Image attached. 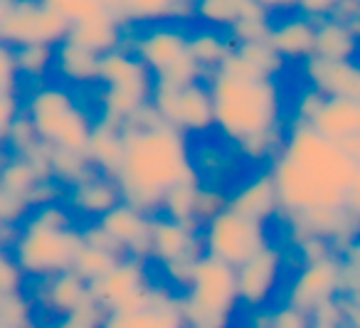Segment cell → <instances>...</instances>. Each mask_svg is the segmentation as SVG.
Masks as SVG:
<instances>
[{
	"instance_id": "cell-25",
	"label": "cell",
	"mask_w": 360,
	"mask_h": 328,
	"mask_svg": "<svg viewBox=\"0 0 360 328\" xmlns=\"http://www.w3.org/2000/svg\"><path fill=\"white\" fill-rule=\"evenodd\" d=\"M195 0H116V11L126 25H155V23H180L193 18Z\"/></svg>"
},
{
	"instance_id": "cell-7",
	"label": "cell",
	"mask_w": 360,
	"mask_h": 328,
	"mask_svg": "<svg viewBox=\"0 0 360 328\" xmlns=\"http://www.w3.org/2000/svg\"><path fill=\"white\" fill-rule=\"evenodd\" d=\"M96 84L101 87L99 121L119 129L143 106H148L153 94V77L129 47L101 57Z\"/></svg>"
},
{
	"instance_id": "cell-32",
	"label": "cell",
	"mask_w": 360,
	"mask_h": 328,
	"mask_svg": "<svg viewBox=\"0 0 360 328\" xmlns=\"http://www.w3.org/2000/svg\"><path fill=\"white\" fill-rule=\"evenodd\" d=\"M94 173H99V170H94L86 153H77V151H52L50 153V175L65 190L75 188L77 183H82Z\"/></svg>"
},
{
	"instance_id": "cell-55",
	"label": "cell",
	"mask_w": 360,
	"mask_h": 328,
	"mask_svg": "<svg viewBox=\"0 0 360 328\" xmlns=\"http://www.w3.org/2000/svg\"><path fill=\"white\" fill-rule=\"evenodd\" d=\"M255 328H262V326H255Z\"/></svg>"
},
{
	"instance_id": "cell-53",
	"label": "cell",
	"mask_w": 360,
	"mask_h": 328,
	"mask_svg": "<svg viewBox=\"0 0 360 328\" xmlns=\"http://www.w3.org/2000/svg\"><path fill=\"white\" fill-rule=\"evenodd\" d=\"M8 160V151H0V170H3V165H6Z\"/></svg>"
},
{
	"instance_id": "cell-20",
	"label": "cell",
	"mask_w": 360,
	"mask_h": 328,
	"mask_svg": "<svg viewBox=\"0 0 360 328\" xmlns=\"http://www.w3.org/2000/svg\"><path fill=\"white\" fill-rule=\"evenodd\" d=\"M65 203L77 217H89L91 222H96L119 203H124V198H121L119 183L114 178L104 173H94L67 190Z\"/></svg>"
},
{
	"instance_id": "cell-35",
	"label": "cell",
	"mask_w": 360,
	"mask_h": 328,
	"mask_svg": "<svg viewBox=\"0 0 360 328\" xmlns=\"http://www.w3.org/2000/svg\"><path fill=\"white\" fill-rule=\"evenodd\" d=\"M121 254L111 252V249H101V247H94V244H82V249L77 252V259H75V267L72 272L79 274L86 284L96 282L101 279L104 274H109L116 264L121 262Z\"/></svg>"
},
{
	"instance_id": "cell-11",
	"label": "cell",
	"mask_w": 360,
	"mask_h": 328,
	"mask_svg": "<svg viewBox=\"0 0 360 328\" xmlns=\"http://www.w3.org/2000/svg\"><path fill=\"white\" fill-rule=\"evenodd\" d=\"M150 106L168 126L178 129L180 134H207L215 129V109L207 80L193 84H165L153 82Z\"/></svg>"
},
{
	"instance_id": "cell-3",
	"label": "cell",
	"mask_w": 360,
	"mask_h": 328,
	"mask_svg": "<svg viewBox=\"0 0 360 328\" xmlns=\"http://www.w3.org/2000/svg\"><path fill=\"white\" fill-rule=\"evenodd\" d=\"M215 109V129L235 149L264 136L284 134L281 89L276 80L255 72L232 52V57L207 77Z\"/></svg>"
},
{
	"instance_id": "cell-45",
	"label": "cell",
	"mask_w": 360,
	"mask_h": 328,
	"mask_svg": "<svg viewBox=\"0 0 360 328\" xmlns=\"http://www.w3.org/2000/svg\"><path fill=\"white\" fill-rule=\"evenodd\" d=\"M262 328H311V323L306 311L284 303V306L264 313V326Z\"/></svg>"
},
{
	"instance_id": "cell-5",
	"label": "cell",
	"mask_w": 360,
	"mask_h": 328,
	"mask_svg": "<svg viewBox=\"0 0 360 328\" xmlns=\"http://www.w3.org/2000/svg\"><path fill=\"white\" fill-rule=\"evenodd\" d=\"M84 244L82 227H57L27 215L15 229L11 252L27 279H50L72 272L77 252Z\"/></svg>"
},
{
	"instance_id": "cell-39",
	"label": "cell",
	"mask_w": 360,
	"mask_h": 328,
	"mask_svg": "<svg viewBox=\"0 0 360 328\" xmlns=\"http://www.w3.org/2000/svg\"><path fill=\"white\" fill-rule=\"evenodd\" d=\"M230 203V193H225L222 188L217 185H207V183H200L198 188V198H195V222L200 225H207L212 217L222 213Z\"/></svg>"
},
{
	"instance_id": "cell-21",
	"label": "cell",
	"mask_w": 360,
	"mask_h": 328,
	"mask_svg": "<svg viewBox=\"0 0 360 328\" xmlns=\"http://www.w3.org/2000/svg\"><path fill=\"white\" fill-rule=\"evenodd\" d=\"M309 126L338 149L355 144L360 141V99H326Z\"/></svg>"
},
{
	"instance_id": "cell-49",
	"label": "cell",
	"mask_w": 360,
	"mask_h": 328,
	"mask_svg": "<svg viewBox=\"0 0 360 328\" xmlns=\"http://www.w3.org/2000/svg\"><path fill=\"white\" fill-rule=\"evenodd\" d=\"M340 3H343V0H299V8H296V11H299L301 15L311 18V20H326V18H330L338 11Z\"/></svg>"
},
{
	"instance_id": "cell-52",
	"label": "cell",
	"mask_w": 360,
	"mask_h": 328,
	"mask_svg": "<svg viewBox=\"0 0 360 328\" xmlns=\"http://www.w3.org/2000/svg\"><path fill=\"white\" fill-rule=\"evenodd\" d=\"M13 237H15V229H0V249L11 247Z\"/></svg>"
},
{
	"instance_id": "cell-33",
	"label": "cell",
	"mask_w": 360,
	"mask_h": 328,
	"mask_svg": "<svg viewBox=\"0 0 360 328\" xmlns=\"http://www.w3.org/2000/svg\"><path fill=\"white\" fill-rule=\"evenodd\" d=\"M200 183L202 180H186V183H178L175 188H170L168 193H165L163 203H160L158 215L175 220V222L198 225L195 222V198H198ZM198 227H200V225H198Z\"/></svg>"
},
{
	"instance_id": "cell-43",
	"label": "cell",
	"mask_w": 360,
	"mask_h": 328,
	"mask_svg": "<svg viewBox=\"0 0 360 328\" xmlns=\"http://www.w3.org/2000/svg\"><path fill=\"white\" fill-rule=\"evenodd\" d=\"M22 116L20 94H0V151H8V141Z\"/></svg>"
},
{
	"instance_id": "cell-26",
	"label": "cell",
	"mask_w": 360,
	"mask_h": 328,
	"mask_svg": "<svg viewBox=\"0 0 360 328\" xmlns=\"http://www.w3.org/2000/svg\"><path fill=\"white\" fill-rule=\"evenodd\" d=\"M269 15L255 0H195L193 3V18L200 20V27L230 32L240 23L250 18Z\"/></svg>"
},
{
	"instance_id": "cell-41",
	"label": "cell",
	"mask_w": 360,
	"mask_h": 328,
	"mask_svg": "<svg viewBox=\"0 0 360 328\" xmlns=\"http://www.w3.org/2000/svg\"><path fill=\"white\" fill-rule=\"evenodd\" d=\"M25 282L27 277L18 259L13 257L11 247H3L0 249V294H22Z\"/></svg>"
},
{
	"instance_id": "cell-54",
	"label": "cell",
	"mask_w": 360,
	"mask_h": 328,
	"mask_svg": "<svg viewBox=\"0 0 360 328\" xmlns=\"http://www.w3.org/2000/svg\"><path fill=\"white\" fill-rule=\"evenodd\" d=\"M186 328H198V326H186Z\"/></svg>"
},
{
	"instance_id": "cell-37",
	"label": "cell",
	"mask_w": 360,
	"mask_h": 328,
	"mask_svg": "<svg viewBox=\"0 0 360 328\" xmlns=\"http://www.w3.org/2000/svg\"><path fill=\"white\" fill-rule=\"evenodd\" d=\"M42 3L60 18H65L70 27L101 15V13L116 11V0H42Z\"/></svg>"
},
{
	"instance_id": "cell-13",
	"label": "cell",
	"mask_w": 360,
	"mask_h": 328,
	"mask_svg": "<svg viewBox=\"0 0 360 328\" xmlns=\"http://www.w3.org/2000/svg\"><path fill=\"white\" fill-rule=\"evenodd\" d=\"M70 35V23L60 18L42 0H15L6 25L0 27V42L15 47L50 45L57 47Z\"/></svg>"
},
{
	"instance_id": "cell-31",
	"label": "cell",
	"mask_w": 360,
	"mask_h": 328,
	"mask_svg": "<svg viewBox=\"0 0 360 328\" xmlns=\"http://www.w3.org/2000/svg\"><path fill=\"white\" fill-rule=\"evenodd\" d=\"M52 180V175L47 170H42L40 165H35L32 160L18 158V156L8 153V160L0 170V185L8 190V193L18 195V198L27 200L32 208V195L37 193L42 183Z\"/></svg>"
},
{
	"instance_id": "cell-24",
	"label": "cell",
	"mask_w": 360,
	"mask_h": 328,
	"mask_svg": "<svg viewBox=\"0 0 360 328\" xmlns=\"http://www.w3.org/2000/svg\"><path fill=\"white\" fill-rule=\"evenodd\" d=\"M266 42L286 62L309 60V57H314V47H316V20L296 13V15H289L279 23H271Z\"/></svg>"
},
{
	"instance_id": "cell-10",
	"label": "cell",
	"mask_w": 360,
	"mask_h": 328,
	"mask_svg": "<svg viewBox=\"0 0 360 328\" xmlns=\"http://www.w3.org/2000/svg\"><path fill=\"white\" fill-rule=\"evenodd\" d=\"M202 249L210 257L230 264V267H242L250 262L255 254L269 247V234L266 225L250 220L235 210L225 208L217 217H212L207 225H202Z\"/></svg>"
},
{
	"instance_id": "cell-29",
	"label": "cell",
	"mask_w": 360,
	"mask_h": 328,
	"mask_svg": "<svg viewBox=\"0 0 360 328\" xmlns=\"http://www.w3.org/2000/svg\"><path fill=\"white\" fill-rule=\"evenodd\" d=\"M360 50V35L335 18L316 20V47L314 55L323 60H355Z\"/></svg>"
},
{
	"instance_id": "cell-17",
	"label": "cell",
	"mask_w": 360,
	"mask_h": 328,
	"mask_svg": "<svg viewBox=\"0 0 360 328\" xmlns=\"http://www.w3.org/2000/svg\"><path fill=\"white\" fill-rule=\"evenodd\" d=\"M150 220L153 215L141 213L129 203H119L111 213L96 220V225L124 249L126 257L146 259L150 249Z\"/></svg>"
},
{
	"instance_id": "cell-9",
	"label": "cell",
	"mask_w": 360,
	"mask_h": 328,
	"mask_svg": "<svg viewBox=\"0 0 360 328\" xmlns=\"http://www.w3.org/2000/svg\"><path fill=\"white\" fill-rule=\"evenodd\" d=\"M202 227L188 222H175L163 215L150 220V249L148 257L163 267L165 277L173 286L186 289L191 282L193 267L205 254L202 249Z\"/></svg>"
},
{
	"instance_id": "cell-16",
	"label": "cell",
	"mask_w": 360,
	"mask_h": 328,
	"mask_svg": "<svg viewBox=\"0 0 360 328\" xmlns=\"http://www.w3.org/2000/svg\"><path fill=\"white\" fill-rule=\"evenodd\" d=\"M306 87L326 99H360V65L355 60H323L309 57L301 65Z\"/></svg>"
},
{
	"instance_id": "cell-2",
	"label": "cell",
	"mask_w": 360,
	"mask_h": 328,
	"mask_svg": "<svg viewBox=\"0 0 360 328\" xmlns=\"http://www.w3.org/2000/svg\"><path fill=\"white\" fill-rule=\"evenodd\" d=\"M121 141L124 156L114 180L124 203L141 213L158 215L170 188L200 180L188 136L165 124L150 104L121 126Z\"/></svg>"
},
{
	"instance_id": "cell-28",
	"label": "cell",
	"mask_w": 360,
	"mask_h": 328,
	"mask_svg": "<svg viewBox=\"0 0 360 328\" xmlns=\"http://www.w3.org/2000/svg\"><path fill=\"white\" fill-rule=\"evenodd\" d=\"M99 60L101 57L91 55L89 50L65 40L55 47V67L62 82L67 84H96L99 82Z\"/></svg>"
},
{
	"instance_id": "cell-8",
	"label": "cell",
	"mask_w": 360,
	"mask_h": 328,
	"mask_svg": "<svg viewBox=\"0 0 360 328\" xmlns=\"http://www.w3.org/2000/svg\"><path fill=\"white\" fill-rule=\"evenodd\" d=\"M188 37L191 30L180 23H155L143 25L129 37V50L150 72L153 82L193 84L205 80V75L188 52Z\"/></svg>"
},
{
	"instance_id": "cell-48",
	"label": "cell",
	"mask_w": 360,
	"mask_h": 328,
	"mask_svg": "<svg viewBox=\"0 0 360 328\" xmlns=\"http://www.w3.org/2000/svg\"><path fill=\"white\" fill-rule=\"evenodd\" d=\"M326 96L319 94L316 89H311V87H306L304 92H301V96L296 99V106H294V114L296 119L294 121H301V124H311L314 121V116L319 114V109L323 106Z\"/></svg>"
},
{
	"instance_id": "cell-47",
	"label": "cell",
	"mask_w": 360,
	"mask_h": 328,
	"mask_svg": "<svg viewBox=\"0 0 360 328\" xmlns=\"http://www.w3.org/2000/svg\"><path fill=\"white\" fill-rule=\"evenodd\" d=\"M294 247H296V254H299L301 264H311V262H319V259L338 254L328 239H321V237H296Z\"/></svg>"
},
{
	"instance_id": "cell-6",
	"label": "cell",
	"mask_w": 360,
	"mask_h": 328,
	"mask_svg": "<svg viewBox=\"0 0 360 328\" xmlns=\"http://www.w3.org/2000/svg\"><path fill=\"white\" fill-rule=\"evenodd\" d=\"M180 303L188 326L227 328L235 308L240 306L237 269L202 254L193 267L191 282L180 294Z\"/></svg>"
},
{
	"instance_id": "cell-15",
	"label": "cell",
	"mask_w": 360,
	"mask_h": 328,
	"mask_svg": "<svg viewBox=\"0 0 360 328\" xmlns=\"http://www.w3.org/2000/svg\"><path fill=\"white\" fill-rule=\"evenodd\" d=\"M284 267H286L284 254L274 244L262 249L259 254H255L242 267H237V294H240V303H245L247 308H255V311H262L271 301L276 289H279Z\"/></svg>"
},
{
	"instance_id": "cell-19",
	"label": "cell",
	"mask_w": 360,
	"mask_h": 328,
	"mask_svg": "<svg viewBox=\"0 0 360 328\" xmlns=\"http://www.w3.org/2000/svg\"><path fill=\"white\" fill-rule=\"evenodd\" d=\"M67 40L89 50L91 55L104 57L109 52L126 47V42H129V25L119 15V11H109L96 18H89L84 23L72 25Z\"/></svg>"
},
{
	"instance_id": "cell-46",
	"label": "cell",
	"mask_w": 360,
	"mask_h": 328,
	"mask_svg": "<svg viewBox=\"0 0 360 328\" xmlns=\"http://www.w3.org/2000/svg\"><path fill=\"white\" fill-rule=\"evenodd\" d=\"M20 75L15 65V50L6 42H0V94H18Z\"/></svg>"
},
{
	"instance_id": "cell-23",
	"label": "cell",
	"mask_w": 360,
	"mask_h": 328,
	"mask_svg": "<svg viewBox=\"0 0 360 328\" xmlns=\"http://www.w3.org/2000/svg\"><path fill=\"white\" fill-rule=\"evenodd\" d=\"M37 303L45 311L55 313L57 321L72 316L75 311H79L82 306L91 301L89 296V284L75 272L57 274V277L42 279L40 291H37Z\"/></svg>"
},
{
	"instance_id": "cell-18",
	"label": "cell",
	"mask_w": 360,
	"mask_h": 328,
	"mask_svg": "<svg viewBox=\"0 0 360 328\" xmlns=\"http://www.w3.org/2000/svg\"><path fill=\"white\" fill-rule=\"evenodd\" d=\"M186 313L180 296H175L170 289L155 291L153 301L148 306L131 313H106L101 328H186Z\"/></svg>"
},
{
	"instance_id": "cell-44",
	"label": "cell",
	"mask_w": 360,
	"mask_h": 328,
	"mask_svg": "<svg viewBox=\"0 0 360 328\" xmlns=\"http://www.w3.org/2000/svg\"><path fill=\"white\" fill-rule=\"evenodd\" d=\"M104 318H106V313L101 311L94 301H89L86 306H82L79 311L62 318V321L52 323V326H32V328H101Z\"/></svg>"
},
{
	"instance_id": "cell-4",
	"label": "cell",
	"mask_w": 360,
	"mask_h": 328,
	"mask_svg": "<svg viewBox=\"0 0 360 328\" xmlns=\"http://www.w3.org/2000/svg\"><path fill=\"white\" fill-rule=\"evenodd\" d=\"M22 114L47 149L86 153L96 121L70 87L37 84L22 99Z\"/></svg>"
},
{
	"instance_id": "cell-40",
	"label": "cell",
	"mask_w": 360,
	"mask_h": 328,
	"mask_svg": "<svg viewBox=\"0 0 360 328\" xmlns=\"http://www.w3.org/2000/svg\"><path fill=\"white\" fill-rule=\"evenodd\" d=\"M309 323H311V328H350L345 296L330 298V301L316 306L314 311L309 313Z\"/></svg>"
},
{
	"instance_id": "cell-14",
	"label": "cell",
	"mask_w": 360,
	"mask_h": 328,
	"mask_svg": "<svg viewBox=\"0 0 360 328\" xmlns=\"http://www.w3.org/2000/svg\"><path fill=\"white\" fill-rule=\"evenodd\" d=\"M338 296H343V262H340V254L311 264H301V269L286 289V303L306 313Z\"/></svg>"
},
{
	"instance_id": "cell-34",
	"label": "cell",
	"mask_w": 360,
	"mask_h": 328,
	"mask_svg": "<svg viewBox=\"0 0 360 328\" xmlns=\"http://www.w3.org/2000/svg\"><path fill=\"white\" fill-rule=\"evenodd\" d=\"M15 65H18V75L20 82H35L42 84L47 75L55 67V47L50 45H25V47H15Z\"/></svg>"
},
{
	"instance_id": "cell-51",
	"label": "cell",
	"mask_w": 360,
	"mask_h": 328,
	"mask_svg": "<svg viewBox=\"0 0 360 328\" xmlns=\"http://www.w3.org/2000/svg\"><path fill=\"white\" fill-rule=\"evenodd\" d=\"M13 6H15V0H0V27L6 25L8 15H11Z\"/></svg>"
},
{
	"instance_id": "cell-1",
	"label": "cell",
	"mask_w": 360,
	"mask_h": 328,
	"mask_svg": "<svg viewBox=\"0 0 360 328\" xmlns=\"http://www.w3.org/2000/svg\"><path fill=\"white\" fill-rule=\"evenodd\" d=\"M358 170L360 165L314 126L294 121L269 165L279 193V213L291 217L314 210L348 208V190Z\"/></svg>"
},
{
	"instance_id": "cell-42",
	"label": "cell",
	"mask_w": 360,
	"mask_h": 328,
	"mask_svg": "<svg viewBox=\"0 0 360 328\" xmlns=\"http://www.w3.org/2000/svg\"><path fill=\"white\" fill-rule=\"evenodd\" d=\"M30 203L18 195L8 193L0 185V229H18V225L30 215Z\"/></svg>"
},
{
	"instance_id": "cell-50",
	"label": "cell",
	"mask_w": 360,
	"mask_h": 328,
	"mask_svg": "<svg viewBox=\"0 0 360 328\" xmlns=\"http://www.w3.org/2000/svg\"><path fill=\"white\" fill-rule=\"evenodd\" d=\"M255 3L259 8H264L266 13H271V11L284 13V11H296V8H299V0H255Z\"/></svg>"
},
{
	"instance_id": "cell-30",
	"label": "cell",
	"mask_w": 360,
	"mask_h": 328,
	"mask_svg": "<svg viewBox=\"0 0 360 328\" xmlns=\"http://www.w3.org/2000/svg\"><path fill=\"white\" fill-rule=\"evenodd\" d=\"M121 156H124V141H121L119 126L104 124L96 119L94 131H91L89 146H86V158L91 160L94 170L116 178L121 165Z\"/></svg>"
},
{
	"instance_id": "cell-36",
	"label": "cell",
	"mask_w": 360,
	"mask_h": 328,
	"mask_svg": "<svg viewBox=\"0 0 360 328\" xmlns=\"http://www.w3.org/2000/svg\"><path fill=\"white\" fill-rule=\"evenodd\" d=\"M235 55L240 57L245 65H250L255 72L269 77V80H276V77L284 72L286 60L279 57V52L269 45L266 40L259 42H247V45H235Z\"/></svg>"
},
{
	"instance_id": "cell-22",
	"label": "cell",
	"mask_w": 360,
	"mask_h": 328,
	"mask_svg": "<svg viewBox=\"0 0 360 328\" xmlns=\"http://www.w3.org/2000/svg\"><path fill=\"white\" fill-rule=\"evenodd\" d=\"M227 208L264 225L274 215H279V193H276L274 178H271L269 170H262V173L252 175L235 193H230Z\"/></svg>"
},
{
	"instance_id": "cell-38",
	"label": "cell",
	"mask_w": 360,
	"mask_h": 328,
	"mask_svg": "<svg viewBox=\"0 0 360 328\" xmlns=\"http://www.w3.org/2000/svg\"><path fill=\"white\" fill-rule=\"evenodd\" d=\"M32 326V298L25 294H0V328Z\"/></svg>"
},
{
	"instance_id": "cell-12",
	"label": "cell",
	"mask_w": 360,
	"mask_h": 328,
	"mask_svg": "<svg viewBox=\"0 0 360 328\" xmlns=\"http://www.w3.org/2000/svg\"><path fill=\"white\" fill-rule=\"evenodd\" d=\"M158 286L146 272V259L124 257L109 274L89 284V296L104 313H131L148 306Z\"/></svg>"
},
{
	"instance_id": "cell-27",
	"label": "cell",
	"mask_w": 360,
	"mask_h": 328,
	"mask_svg": "<svg viewBox=\"0 0 360 328\" xmlns=\"http://www.w3.org/2000/svg\"><path fill=\"white\" fill-rule=\"evenodd\" d=\"M188 52H191L193 62L200 67L205 80L215 75L222 65L232 57L235 52V42L227 32L212 30V27H198L188 37Z\"/></svg>"
}]
</instances>
